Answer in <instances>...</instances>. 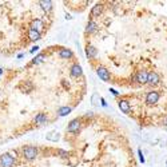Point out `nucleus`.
<instances>
[{
	"label": "nucleus",
	"instance_id": "nucleus-11",
	"mask_svg": "<svg viewBox=\"0 0 167 167\" xmlns=\"http://www.w3.org/2000/svg\"><path fill=\"white\" fill-rule=\"evenodd\" d=\"M96 30H98V24L95 23L92 19L91 20H88L87 21V25H86V32H87L88 35H92V34H95L96 32Z\"/></svg>",
	"mask_w": 167,
	"mask_h": 167
},
{
	"label": "nucleus",
	"instance_id": "nucleus-24",
	"mask_svg": "<svg viewBox=\"0 0 167 167\" xmlns=\"http://www.w3.org/2000/svg\"><path fill=\"white\" fill-rule=\"evenodd\" d=\"M39 48H40L39 45H35V47H32V48L30 49V54H35V52H38V51H39Z\"/></svg>",
	"mask_w": 167,
	"mask_h": 167
},
{
	"label": "nucleus",
	"instance_id": "nucleus-9",
	"mask_svg": "<svg viewBox=\"0 0 167 167\" xmlns=\"http://www.w3.org/2000/svg\"><path fill=\"white\" fill-rule=\"evenodd\" d=\"M102 12H103V4L98 3V4H95L94 7L91 8L90 15H91V18H98V16H100V15H102Z\"/></svg>",
	"mask_w": 167,
	"mask_h": 167
},
{
	"label": "nucleus",
	"instance_id": "nucleus-16",
	"mask_svg": "<svg viewBox=\"0 0 167 167\" xmlns=\"http://www.w3.org/2000/svg\"><path fill=\"white\" fill-rule=\"evenodd\" d=\"M71 111H72V108H71L70 106H63V107H60L59 110H58V116H60V118L67 116L68 114H71Z\"/></svg>",
	"mask_w": 167,
	"mask_h": 167
},
{
	"label": "nucleus",
	"instance_id": "nucleus-19",
	"mask_svg": "<svg viewBox=\"0 0 167 167\" xmlns=\"http://www.w3.org/2000/svg\"><path fill=\"white\" fill-rule=\"evenodd\" d=\"M20 88L23 92H30V91H32V88H34V84H32L30 80H24V82L20 84Z\"/></svg>",
	"mask_w": 167,
	"mask_h": 167
},
{
	"label": "nucleus",
	"instance_id": "nucleus-7",
	"mask_svg": "<svg viewBox=\"0 0 167 167\" xmlns=\"http://www.w3.org/2000/svg\"><path fill=\"white\" fill-rule=\"evenodd\" d=\"M80 129V119L76 118V119H72L68 126H67V131L68 132H78Z\"/></svg>",
	"mask_w": 167,
	"mask_h": 167
},
{
	"label": "nucleus",
	"instance_id": "nucleus-5",
	"mask_svg": "<svg viewBox=\"0 0 167 167\" xmlns=\"http://www.w3.org/2000/svg\"><path fill=\"white\" fill-rule=\"evenodd\" d=\"M147 78H148V72L144 70H140L135 75V82L138 84H147Z\"/></svg>",
	"mask_w": 167,
	"mask_h": 167
},
{
	"label": "nucleus",
	"instance_id": "nucleus-14",
	"mask_svg": "<svg viewBox=\"0 0 167 167\" xmlns=\"http://www.w3.org/2000/svg\"><path fill=\"white\" fill-rule=\"evenodd\" d=\"M34 120H35V123H38V124H44V123L48 122V118H47V115H45L44 112H39V114L35 115Z\"/></svg>",
	"mask_w": 167,
	"mask_h": 167
},
{
	"label": "nucleus",
	"instance_id": "nucleus-2",
	"mask_svg": "<svg viewBox=\"0 0 167 167\" xmlns=\"http://www.w3.org/2000/svg\"><path fill=\"white\" fill-rule=\"evenodd\" d=\"M16 160L10 154H3L0 155V167H14Z\"/></svg>",
	"mask_w": 167,
	"mask_h": 167
},
{
	"label": "nucleus",
	"instance_id": "nucleus-21",
	"mask_svg": "<svg viewBox=\"0 0 167 167\" xmlns=\"http://www.w3.org/2000/svg\"><path fill=\"white\" fill-rule=\"evenodd\" d=\"M40 7H42L43 11L45 12H49V11L52 10V1H49V0H45V1H40Z\"/></svg>",
	"mask_w": 167,
	"mask_h": 167
},
{
	"label": "nucleus",
	"instance_id": "nucleus-28",
	"mask_svg": "<svg viewBox=\"0 0 167 167\" xmlns=\"http://www.w3.org/2000/svg\"><path fill=\"white\" fill-rule=\"evenodd\" d=\"M100 106H103V107H107V102H106L103 98L100 99Z\"/></svg>",
	"mask_w": 167,
	"mask_h": 167
},
{
	"label": "nucleus",
	"instance_id": "nucleus-26",
	"mask_svg": "<svg viewBox=\"0 0 167 167\" xmlns=\"http://www.w3.org/2000/svg\"><path fill=\"white\" fill-rule=\"evenodd\" d=\"M110 92H111L114 96H118V95H119V91H116L115 88H110Z\"/></svg>",
	"mask_w": 167,
	"mask_h": 167
},
{
	"label": "nucleus",
	"instance_id": "nucleus-25",
	"mask_svg": "<svg viewBox=\"0 0 167 167\" xmlns=\"http://www.w3.org/2000/svg\"><path fill=\"white\" fill-rule=\"evenodd\" d=\"M58 153L60 154V157H62V158H66L67 157V153L64 151V150H58Z\"/></svg>",
	"mask_w": 167,
	"mask_h": 167
},
{
	"label": "nucleus",
	"instance_id": "nucleus-13",
	"mask_svg": "<svg viewBox=\"0 0 167 167\" xmlns=\"http://www.w3.org/2000/svg\"><path fill=\"white\" fill-rule=\"evenodd\" d=\"M43 28H44V23H43V20H40V19H35V20H32L31 30H35V31L40 32Z\"/></svg>",
	"mask_w": 167,
	"mask_h": 167
},
{
	"label": "nucleus",
	"instance_id": "nucleus-1",
	"mask_svg": "<svg viewBox=\"0 0 167 167\" xmlns=\"http://www.w3.org/2000/svg\"><path fill=\"white\" fill-rule=\"evenodd\" d=\"M21 153H23V157L27 160H34L38 157V148L35 146H25L21 148Z\"/></svg>",
	"mask_w": 167,
	"mask_h": 167
},
{
	"label": "nucleus",
	"instance_id": "nucleus-17",
	"mask_svg": "<svg viewBox=\"0 0 167 167\" xmlns=\"http://www.w3.org/2000/svg\"><path fill=\"white\" fill-rule=\"evenodd\" d=\"M45 139L48 140V142H58L60 139V134L58 131H51L49 134H47Z\"/></svg>",
	"mask_w": 167,
	"mask_h": 167
},
{
	"label": "nucleus",
	"instance_id": "nucleus-3",
	"mask_svg": "<svg viewBox=\"0 0 167 167\" xmlns=\"http://www.w3.org/2000/svg\"><path fill=\"white\" fill-rule=\"evenodd\" d=\"M160 99V94L158 91H148L146 94V103L148 106H155Z\"/></svg>",
	"mask_w": 167,
	"mask_h": 167
},
{
	"label": "nucleus",
	"instance_id": "nucleus-18",
	"mask_svg": "<svg viewBox=\"0 0 167 167\" xmlns=\"http://www.w3.org/2000/svg\"><path fill=\"white\" fill-rule=\"evenodd\" d=\"M44 58H45V54H43V52L39 54V55H36L35 58L32 59V62L28 64V67H30V66H36V64H40V63L44 60Z\"/></svg>",
	"mask_w": 167,
	"mask_h": 167
},
{
	"label": "nucleus",
	"instance_id": "nucleus-8",
	"mask_svg": "<svg viewBox=\"0 0 167 167\" xmlns=\"http://www.w3.org/2000/svg\"><path fill=\"white\" fill-rule=\"evenodd\" d=\"M118 106L120 108V111L124 112V114H129L131 111V106H130V102L126 100V99H119L118 100Z\"/></svg>",
	"mask_w": 167,
	"mask_h": 167
},
{
	"label": "nucleus",
	"instance_id": "nucleus-27",
	"mask_svg": "<svg viewBox=\"0 0 167 167\" xmlns=\"http://www.w3.org/2000/svg\"><path fill=\"white\" fill-rule=\"evenodd\" d=\"M92 116H94V112H91V111H88V112L84 114V118H92Z\"/></svg>",
	"mask_w": 167,
	"mask_h": 167
},
{
	"label": "nucleus",
	"instance_id": "nucleus-12",
	"mask_svg": "<svg viewBox=\"0 0 167 167\" xmlns=\"http://www.w3.org/2000/svg\"><path fill=\"white\" fill-rule=\"evenodd\" d=\"M70 72H71V76H74V78H80L83 75V70H82L80 64H74V66L71 67Z\"/></svg>",
	"mask_w": 167,
	"mask_h": 167
},
{
	"label": "nucleus",
	"instance_id": "nucleus-30",
	"mask_svg": "<svg viewBox=\"0 0 167 167\" xmlns=\"http://www.w3.org/2000/svg\"><path fill=\"white\" fill-rule=\"evenodd\" d=\"M23 56H24V54H19V55H18V58H19V59H21Z\"/></svg>",
	"mask_w": 167,
	"mask_h": 167
},
{
	"label": "nucleus",
	"instance_id": "nucleus-22",
	"mask_svg": "<svg viewBox=\"0 0 167 167\" xmlns=\"http://www.w3.org/2000/svg\"><path fill=\"white\" fill-rule=\"evenodd\" d=\"M102 98L99 96V94H96V92H95V94H92V96H91V103H92V106H95V107H99V104H100V103H99V100H100Z\"/></svg>",
	"mask_w": 167,
	"mask_h": 167
},
{
	"label": "nucleus",
	"instance_id": "nucleus-10",
	"mask_svg": "<svg viewBox=\"0 0 167 167\" xmlns=\"http://www.w3.org/2000/svg\"><path fill=\"white\" fill-rule=\"evenodd\" d=\"M86 55H87L88 59H94V58L98 56V49L95 48L94 45L87 44V47H86Z\"/></svg>",
	"mask_w": 167,
	"mask_h": 167
},
{
	"label": "nucleus",
	"instance_id": "nucleus-31",
	"mask_svg": "<svg viewBox=\"0 0 167 167\" xmlns=\"http://www.w3.org/2000/svg\"><path fill=\"white\" fill-rule=\"evenodd\" d=\"M3 75V68H0V76Z\"/></svg>",
	"mask_w": 167,
	"mask_h": 167
},
{
	"label": "nucleus",
	"instance_id": "nucleus-29",
	"mask_svg": "<svg viewBox=\"0 0 167 167\" xmlns=\"http://www.w3.org/2000/svg\"><path fill=\"white\" fill-rule=\"evenodd\" d=\"M162 123H163L164 126H167V116H166V118H163V120H162Z\"/></svg>",
	"mask_w": 167,
	"mask_h": 167
},
{
	"label": "nucleus",
	"instance_id": "nucleus-6",
	"mask_svg": "<svg viewBox=\"0 0 167 167\" xmlns=\"http://www.w3.org/2000/svg\"><path fill=\"white\" fill-rule=\"evenodd\" d=\"M147 83L151 86H157L160 83V76L158 75V72L155 71H150L148 72V78H147Z\"/></svg>",
	"mask_w": 167,
	"mask_h": 167
},
{
	"label": "nucleus",
	"instance_id": "nucleus-4",
	"mask_svg": "<svg viewBox=\"0 0 167 167\" xmlns=\"http://www.w3.org/2000/svg\"><path fill=\"white\" fill-rule=\"evenodd\" d=\"M96 74L100 78L103 82H110L111 80V75H110V71L103 66H98L96 67Z\"/></svg>",
	"mask_w": 167,
	"mask_h": 167
},
{
	"label": "nucleus",
	"instance_id": "nucleus-23",
	"mask_svg": "<svg viewBox=\"0 0 167 167\" xmlns=\"http://www.w3.org/2000/svg\"><path fill=\"white\" fill-rule=\"evenodd\" d=\"M138 157H139V160L142 162V163H144L146 162V159H144V155H143V153H142V150H138Z\"/></svg>",
	"mask_w": 167,
	"mask_h": 167
},
{
	"label": "nucleus",
	"instance_id": "nucleus-15",
	"mask_svg": "<svg viewBox=\"0 0 167 167\" xmlns=\"http://www.w3.org/2000/svg\"><path fill=\"white\" fill-rule=\"evenodd\" d=\"M59 56L62 58V59H71V58L74 56V52L70 48H60Z\"/></svg>",
	"mask_w": 167,
	"mask_h": 167
},
{
	"label": "nucleus",
	"instance_id": "nucleus-20",
	"mask_svg": "<svg viewBox=\"0 0 167 167\" xmlns=\"http://www.w3.org/2000/svg\"><path fill=\"white\" fill-rule=\"evenodd\" d=\"M28 36H30V39H31L32 42H38V40H40V39H42L40 32L35 31V30H30V31H28Z\"/></svg>",
	"mask_w": 167,
	"mask_h": 167
}]
</instances>
